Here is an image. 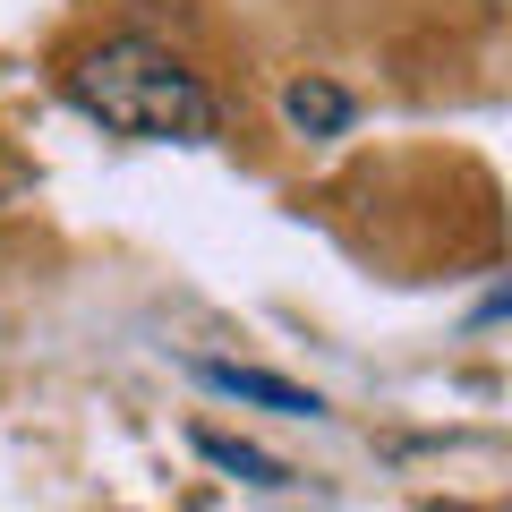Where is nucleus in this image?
<instances>
[{
    "instance_id": "obj_3",
    "label": "nucleus",
    "mask_w": 512,
    "mask_h": 512,
    "mask_svg": "<svg viewBox=\"0 0 512 512\" xmlns=\"http://www.w3.org/2000/svg\"><path fill=\"white\" fill-rule=\"evenodd\" d=\"M282 111H291V128H308V137H342V128H350V94L325 86V77L282 86Z\"/></svg>"
},
{
    "instance_id": "obj_2",
    "label": "nucleus",
    "mask_w": 512,
    "mask_h": 512,
    "mask_svg": "<svg viewBox=\"0 0 512 512\" xmlns=\"http://www.w3.org/2000/svg\"><path fill=\"white\" fill-rule=\"evenodd\" d=\"M205 384L214 393H239V402H265V410H291V419H316V393H299V384H282V376H265V367H231V359H214L205 367Z\"/></svg>"
},
{
    "instance_id": "obj_1",
    "label": "nucleus",
    "mask_w": 512,
    "mask_h": 512,
    "mask_svg": "<svg viewBox=\"0 0 512 512\" xmlns=\"http://www.w3.org/2000/svg\"><path fill=\"white\" fill-rule=\"evenodd\" d=\"M69 94H77V111H94L120 137H180V146L214 137V94L197 86V69H180L163 43H137V35L77 52Z\"/></svg>"
},
{
    "instance_id": "obj_5",
    "label": "nucleus",
    "mask_w": 512,
    "mask_h": 512,
    "mask_svg": "<svg viewBox=\"0 0 512 512\" xmlns=\"http://www.w3.org/2000/svg\"><path fill=\"white\" fill-rule=\"evenodd\" d=\"M9 180H18V163H9V154H0V188H9Z\"/></svg>"
},
{
    "instance_id": "obj_4",
    "label": "nucleus",
    "mask_w": 512,
    "mask_h": 512,
    "mask_svg": "<svg viewBox=\"0 0 512 512\" xmlns=\"http://www.w3.org/2000/svg\"><path fill=\"white\" fill-rule=\"evenodd\" d=\"M197 453L222 461V470H239V478H256V487H282V478H291L274 453H256V444H239V436H214V427H197Z\"/></svg>"
}]
</instances>
